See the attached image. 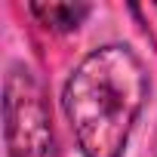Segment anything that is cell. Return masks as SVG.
I'll return each instance as SVG.
<instances>
[{"mask_svg": "<svg viewBox=\"0 0 157 157\" xmlns=\"http://www.w3.org/2000/svg\"><path fill=\"white\" fill-rule=\"evenodd\" d=\"M148 96L142 62L126 46H102L74 68L65 114L86 157H120Z\"/></svg>", "mask_w": 157, "mask_h": 157, "instance_id": "cell-1", "label": "cell"}, {"mask_svg": "<svg viewBox=\"0 0 157 157\" xmlns=\"http://www.w3.org/2000/svg\"><path fill=\"white\" fill-rule=\"evenodd\" d=\"M3 117L10 157H56L43 90L25 68H13L3 83Z\"/></svg>", "mask_w": 157, "mask_h": 157, "instance_id": "cell-2", "label": "cell"}, {"mask_svg": "<svg viewBox=\"0 0 157 157\" xmlns=\"http://www.w3.org/2000/svg\"><path fill=\"white\" fill-rule=\"evenodd\" d=\"M31 13L52 31H71L90 13L86 3H31Z\"/></svg>", "mask_w": 157, "mask_h": 157, "instance_id": "cell-3", "label": "cell"}]
</instances>
